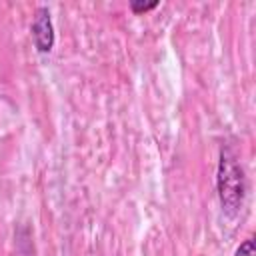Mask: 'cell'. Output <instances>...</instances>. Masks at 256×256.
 I'll use <instances>...</instances> for the list:
<instances>
[{
	"instance_id": "obj_1",
	"label": "cell",
	"mask_w": 256,
	"mask_h": 256,
	"mask_svg": "<svg viewBox=\"0 0 256 256\" xmlns=\"http://www.w3.org/2000/svg\"><path fill=\"white\" fill-rule=\"evenodd\" d=\"M216 188H218V196H220V204H222L224 212L234 216L242 208V202H244L246 178H244V170H242L236 154L230 148H222V152H220Z\"/></svg>"
},
{
	"instance_id": "obj_2",
	"label": "cell",
	"mask_w": 256,
	"mask_h": 256,
	"mask_svg": "<svg viewBox=\"0 0 256 256\" xmlns=\"http://www.w3.org/2000/svg\"><path fill=\"white\" fill-rule=\"evenodd\" d=\"M32 40L40 54H48L54 48V26L50 18V10L46 6H38L32 18Z\"/></svg>"
},
{
	"instance_id": "obj_3",
	"label": "cell",
	"mask_w": 256,
	"mask_h": 256,
	"mask_svg": "<svg viewBox=\"0 0 256 256\" xmlns=\"http://www.w3.org/2000/svg\"><path fill=\"white\" fill-rule=\"evenodd\" d=\"M234 256H256V244H254V238H246L240 242V246L236 248Z\"/></svg>"
},
{
	"instance_id": "obj_4",
	"label": "cell",
	"mask_w": 256,
	"mask_h": 256,
	"mask_svg": "<svg viewBox=\"0 0 256 256\" xmlns=\"http://www.w3.org/2000/svg\"><path fill=\"white\" fill-rule=\"evenodd\" d=\"M156 6H158V0H152V2H140V0H132V2H130V10H132L134 14L148 12V10L156 8Z\"/></svg>"
}]
</instances>
